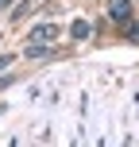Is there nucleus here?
<instances>
[{
	"instance_id": "nucleus-6",
	"label": "nucleus",
	"mask_w": 139,
	"mask_h": 147,
	"mask_svg": "<svg viewBox=\"0 0 139 147\" xmlns=\"http://www.w3.org/2000/svg\"><path fill=\"white\" fill-rule=\"evenodd\" d=\"M12 66V54H0V70H8Z\"/></svg>"
},
{
	"instance_id": "nucleus-4",
	"label": "nucleus",
	"mask_w": 139,
	"mask_h": 147,
	"mask_svg": "<svg viewBox=\"0 0 139 147\" xmlns=\"http://www.w3.org/2000/svg\"><path fill=\"white\" fill-rule=\"evenodd\" d=\"M23 54H27V58H35V62H39V58H46V54H50V51H46L43 43H27V47H23Z\"/></svg>"
},
{
	"instance_id": "nucleus-2",
	"label": "nucleus",
	"mask_w": 139,
	"mask_h": 147,
	"mask_svg": "<svg viewBox=\"0 0 139 147\" xmlns=\"http://www.w3.org/2000/svg\"><path fill=\"white\" fill-rule=\"evenodd\" d=\"M50 39H58V27H54V23H39V27L31 31V43H50Z\"/></svg>"
},
{
	"instance_id": "nucleus-3",
	"label": "nucleus",
	"mask_w": 139,
	"mask_h": 147,
	"mask_svg": "<svg viewBox=\"0 0 139 147\" xmlns=\"http://www.w3.org/2000/svg\"><path fill=\"white\" fill-rule=\"evenodd\" d=\"M70 35H73V39H89V35H93V23H89V20H77V23L70 27Z\"/></svg>"
},
{
	"instance_id": "nucleus-8",
	"label": "nucleus",
	"mask_w": 139,
	"mask_h": 147,
	"mask_svg": "<svg viewBox=\"0 0 139 147\" xmlns=\"http://www.w3.org/2000/svg\"><path fill=\"white\" fill-rule=\"evenodd\" d=\"M0 116H4V105H0Z\"/></svg>"
},
{
	"instance_id": "nucleus-7",
	"label": "nucleus",
	"mask_w": 139,
	"mask_h": 147,
	"mask_svg": "<svg viewBox=\"0 0 139 147\" xmlns=\"http://www.w3.org/2000/svg\"><path fill=\"white\" fill-rule=\"evenodd\" d=\"M8 4H12V0H0V8H8Z\"/></svg>"
},
{
	"instance_id": "nucleus-5",
	"label": "nucleus",
	"mask_w": 139,
	"mask_h": 147,
	"mask_svg": "<svg viewBox=\"0 0 139 147\" xmlns=\"http://www.w3.org/2000/svg\"><path fill=\"white\" fill-rule=\"evenodd\" d=\"M124 31H128V39L139 47V23H135V20H128V23H124Z\"/></svg>"
},
{
	"instance_id": "nucleus-1",
	"label": "nucleus",
	"mask_w": 139,
	"mask_h": 147,
	"mask_svg": "<svg viewBox=\"0 0 139 147\" xmlns=\"http://www.w3.org/2000/svg\"><path fill=\"white\" fill-rule=\"evenodd\" d=\"M108 16L116 23H128L132 20V4H128V0H108Z\"/></svg>"
}]
</instances>
